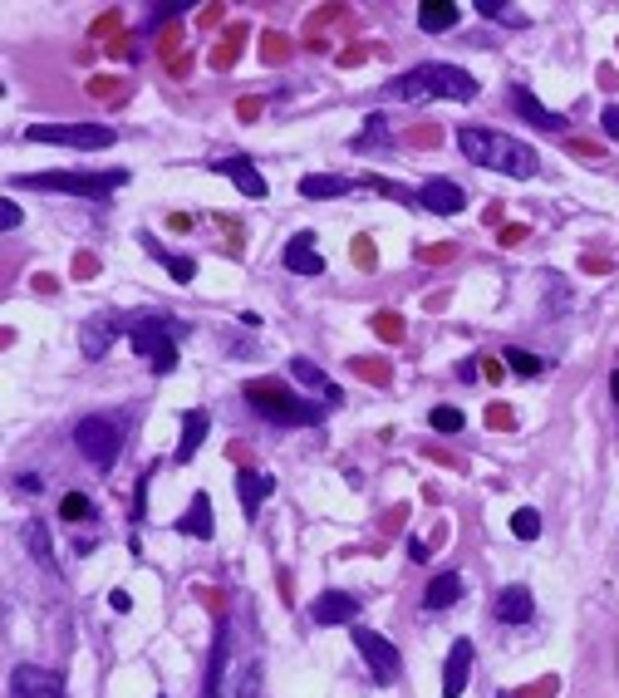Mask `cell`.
I'll return each mask as SVG.
<instances>
[{
  "instance_id": "obj_1",
  "label": "cell",
  "mask_w": 619,
  "mask_h": 698,
  "mask_svg": "<svg viewBox=\"0 0 619 698\" xmlns=\"http://www.w3.org/2000/svg\"><path fill=\"white\" fill-rule=\"evenodd\" d=\"M457 148H462L467 163H477V168H487V173L536 177V168H541L536 148H526L521 138L497 133V128H462V133H457Z\"/></svg>"
},
{
  "instance_id": "obj_2",
  "label": "cell",
  "mask_w": 619,
  "mask_h": 698,
  "mask_svg": "<svg viewBox=\"0 0 619 698\" xmlns=\"http://www.w3.org/2000/svg\"><path fill=\"white\" fill-rule=\"evenodd\" d=\"M384 94L389 99H408V104H423V99H472L477 94V79L467 74V69H457V64H443V59H428V64H413V69H403L394 74L389 84H384Z\"/></svg>"
},
{
  "instance_id": "obj_3",
  "label": "cell",
  "mask_w": 619,
  "mask_h": 698,
  "mask_svg": "<svg viewBox=\"0 0 619 698\" xmlns=\"http://www.w3.org/2000/svg\"><path fill=\"white\" fill-rule=\"evenodd\" d=\"M123 443H128V418L123 413H89L84 423H74V448L99 472H109L118 463Z\"/></svg>"
},
{
  "instance_id": "obj_4",
  "label": "cell",
  "mask_w": 619,
  "mask_h": 698,
  "mask_svg": "<svg viewBox=\"0 0 619 698\" xmlns=\"http://www.w3.org/2000/svg\"><path fill=\"white\" fill-rule=\"evenodd\" d=\"M246 404L256 408V413H266L271 423H281V428H305V423H320V413H325V408L305 404L300 394H290L285 384H266V379L246 384Z\"/></svg>"
},
{
  "instance_id": "obj_5",
  "label": "cell",
  "mask_w": 619,
  "mask_h": 698,
  "mask_svg": "<svg viewBox=\"0 0 619 698\" xmlns=\"http://www.w3.org/2000/svg\"><path fill=\"white\" fill-rule=\"evenodd\" d=\"M128 173H25V177H10V187H45V192H69V197H94L104 202L113 197V187H123Z\"/></svg>"
},
{
  "instance_id": "obj_6",
  "label": "cell",
  "mask_w": 619,
  "mask_h": 698,
  "mask_svg": "<svg viewBox=\"0 0 619 698\" xmlns=\"http://www.w3.org/2000/svg\"><path fill=\"white\" fill-rule=\"evenodd\" d=\"M25 143H55V148L99 153V148H113V128L109 123H30Z\"/></svg>"
},
{
  "instance_id": "obj_7",
  "label": "cell",
  "mask_w": 619,
  "mask_h": 698,
  "mask_svg": "<svg viewBox=\"0 0 619 698\" xmlns=\"http://www.w3.org/2000/svg\"><path fill=\"white\" fill-rule=\"evenodd\" d=\"M128 345L138 349L158 374H168L172 364H177V340H172V325L168 320H138L133 325V335H128Z\"/></svg>"
},
{
  "instance_id": "obj_8",
  "label": "cell",
  "mask_w": 619,
  "mask_h": 698,
  "mask_svg": "<svg viewBox=\"0 0 619 698\" xmlns=\"http://www.w3.org/2000/svg\"><path fill=\"white\" fill-rule=\"evenodd\" d=\"M354 649L364 654V664H369V674L379 679V684H398V674H403V659H398V644L384 640L379 630H364V625H354Z\"/></svg>"
},
{
  "instance_id": "obj_9",
  "label": "cell",
  "mask_w": 619,
  "mask_h": 698,
  "mask_svg": "<svg viewBox=\"0 0 619 698\" xmlns=\"http://www.w3.org/2000/svg\"><path fill=\"white\" fill-rule=\"evenodd\" d=\"M290 379H295V384H305V394H315L320 408H335L339 399H344V389H339V384L325 374V369H320V364H315V359H305V354H295V359H290Z\"/></svg>"
},
{
  "instance_id": "obj_10",
  "label": "cell",
  "mask_w": 619,
  "mask_h": 698,
  "mask_svg": "<svg viewBox=\"0 0 619 698\" xmlns=\"http://www.w3.org/2000/svg\"><path fill=\"white\" fill-rule=\"evenodd\" d=\"M413 202H418V207H428V212H438V217H452V212H462V207H467V192H462L452 177H428V182L413 192Z\"/></svg>"
},
{
  "instance_id": "obj_11",
  "label": "cell",
  "mask_w": 619,
  "mask_h": 698,
  "mask_svg": "<svg viewBox=\"0 0 619 698\" xmlns=\"http://www.w3.org/2000/svg\"><path fill=\"white\" fill-rule=\"evenodd\" d=\"M212 173L231 177L236 187H241V197H251V202H261L271 187H266V177L256 173V163L246 158V153H231V158H212Z\"/></svg>"
},
{
  "instance_id": "obj_12",
  "label": "cell",
  "mask_w": 619,
  "mask_h": 698,
  "mask_svg": "<svg viewBox=\"0 0 619 698\" xmlns=\"http://www.w3.org/2000/svg\"><path fill=\"white\" fill-rule=\"evenodd\" d=\"M10 698H64V684H59L55 669L25 664V669H15V679H10Z\"/></svg>"
},
{
  "instance_id": "obj_13",
  "label": "cell",
  "mask_w": 619,
  "mask_h": 698,
  "mask_svg": "<svg viewBox=\"0 0 619 698\" xmlns=\"http://www.w3.org/2000/svg\"><path fill=\"white\" fill-rule=\"evenodd\" d=\"M472 659H477L472 640H457L448 649V664H443V698H462V694H467V684H472Z\"/></svg>"
},
{
  "instance_id": "obj_14",
  "label": "cell",
  "mask_w": 619,
  "mask_h": 698,
  "mask_svg": "<svg viewBox=\"0 0 619 698\" xmlns=\"http://www.w3.org/2000/svg\"><path fill=\"white\" fill-rule=\"evenodd\" d=\"M310 620L325 625V630H330V625H354V620H359V600L344 595V590H325V595L310 605Z\"/></svg>"
},
{
  "instance_id": "obj_15",
  "label": "cell",
  "mask_w": 619,
  "mask_h": 698,
  "mask_svg": "<svg viewBox=\"0 0 619 698\" xmlns=\"http://www.w3.org/2000/svg\"><path fill=\"white\" fill-rule=\"evenodd\" d=\"M285 271H295V276H320L325 271V256L315 246V232H300L285 241Z\"/></svg>"
},
{
  "instance_id": "obj_16",
  "label": "cell",
  "mask_w": 619,
  "mask_h": 698,
  "mask_svg": "<svg viewBox=\"0 0 619 698\" xmlns=\"http://www.w3.org/2000/svg\"><path fill=\"white\" fill-rule=\"evenodd\" d=\"M271 487H276V482H271L266 472H251V467L236 472V497H241V512H246L251 522L261 517V502L271 497Z\"/></svg>"
},
{
  "instance_id": "obj_17",
  "label": "cell",
  "mask_w": 619,
  "mask_h": 698,
  "mask_svg": "<svg viewBox=\"0 0 619 698\" xmlns=\"http://www.w3.org/2000/svg\"><path fill=\"white\" fill-rule=\"evenodd\" d=\"M177 531H182L187 541H212V497H207V492H197V497L187 502V512L177 517Z\"/></svg>"
},
{
  "instance_id": "obj_18",
  "label": "cell",
  "mask_w": 619,
  "mask_h": 698,
  "mask_svg": "<svg viewBox=\"0 0 619 698\" xmlns=\"http://www.w3.org/2000/svg\"><path fill=\"white\" fill-rule=\"evenodd\" d=\"M531 615H536V600H531L526 585H507V590L497 595V620H502V625H526Z\"/></svg>"
},
{
  "instance_id": "obj_19",
  "label": "cell",
  "mask_w": 619,
  "mask_h": 698,
  "mask_svg": "<svg viewBox=\"0 0 619 698\" xmlns=\"http://www.w3.org/2000/svg\"><path fill=\"white\" fill-rule=\"evenodd\" d=\"M344 192H354V182L349 177H335V173H305L300 177V197L305 202H335Z\"/></svg>"
},
{
  "instance_id": "obj_20",
  "label": "cell",
  "mask_w": 619,
  "mask_h": 698,
  "mask_svg": "<svg viewBox=\"0 0 619 698\" xmlns=\"http://www.w3.org/2000/svg\"><path fill=\"white\" fill-rule=\"evenodd\" d=\"M457 20H462V10H457L452 0H428V5H418V30H423V35H448V30H457Z\"/></svg>"
},
{
  "instance_id": "obj_21",
  "label": "cell",
  "mask_w": 619,
  "mask_h": 698,
  "mask_svg": "<svg viewBox=\"0 0 619 698\" xmlns=\"http://www.w3.org/2000/svg\"><path fill=\"white\" fill-rule=\"evenodd\" d=\"M207 428H212V418H207V408H192V413H182V438H177V463H187L197 448H202V438H207Z\"/></svg>"
},
{
  "instance_id": "obj_22",
  "label": "cell",
  "mask_w": 619,
  "mask_h": 698,
  "mask_svg": "<svg viewBox=\"0 0 619 698\" xmlns=\"http://www.w3.org/2000/svg\"><path fill=\"white\" fill-rule=\"evenodd\" d=\"M511 99H516V114L526 118L531 128H546V133H561V128H565V118L551 114V109H541V99H536L531 89H516Z\"/></svg>"
},
{
  "instance_id": "obj_23",
  "label": "cell",
  "mask_w": 619,
  "mask_h": 698,
  "mask_svg": "<svg viewBox=\"0 0 619 698\" xmlns=\"http://www.w3.org/2000/svg\"><path fill=\"white\" fill-rule=\"evenodd\" d=\"M25 551L35 556V566H40L45 576H59V561H55V551H50V531H45V522H25Z\"/></svg>"
},
{
  "instance_id": "obj_24",
  "label": "cell",
  "mask_w": 619,
  "mask_h": 698,
  "mask_svg": "<svg viewBox=\"0 0 619 698\" xmlns=\"http://www.w3.org/2000/svg\"><path fill=\"white\" fill-rule=\"evenodd\" d=\"M457 600H462V576H457V571L433 576L428 590H423V605H428V610H448V605H457Z\"/></svg>"
},
{
  "instance_id": "obj_25",
  "label": "cell",
  "mask_w": 619,
  "mask_h": 698,
  "mask_svg": "<svg viewBox=\"0 0 619 698\" xmlns=\"http://www.w3.org/2000/svg\"><path fill=\"white\" fill-rule=\"evenodd\" d=\"M113 335H118V320H113V315H94V320L84 325V359H104V349L113 345Z\"/></svg>"
},
{
  "instance_id": "obj_26",
  "label": "cell",
  "mask_w": 619,
  "mask_h": 698,
  "mask_svg": "<svg viewBox=\"0 0 619 698\" xmlns=\"http://www.w3.org/2000/svg\"><path fill=\"white\" fill-rule=\"evenodd\" d=\"M226 620L217 625V640H212V659H207V694L202 698H222V679H226Z\"/></svg>"
},
{
  "instance_id": "obj_27",
  "label": "cell",
  "mask_w": 619,
  "mask_h": 698,
  "mask_svg": "<svg viewBox=\"0 0 619 698\" xmlns=\"http://www.w3.org/2000/svg\"><path fill=\"white\" fill-rule=\"evenodd\" d=\"M138 241L148 246V256H158V261L168 266V276H172V281H192V276H197V261H187V256H172V251H163V246H158V241H153L148 232L138 236Z\"/></svg>"
},
{
  "instance_id": "obj_28",
  "label": "cell",
  "mask_w": 619,
  "mask_h": 698,
  "mask_svg": "<svg viewBox=\"0 0 619 698\" xmlns=\"http://www.w3.org/2000/svg\"><path fill=\"white\" fill-rule=\"evenodd\" d=\"M428 423H433V433H443V438H452V433H462V408H448V404H438L433 413H428Z\"/></svg>"
},
{
  "instance_id": "obj_29",
  "label": "cell",
  "mask_w": 619,
  "mask_h": 698,
  "mask_svg": "<svg viewBox=\"0 0 619 698\" xmlns=\"http://www.w3.org/2000/svg\"><path fill=\"white\" fill-rule=\"evenodd\" d=\"M511 531H516L521 541H536V536H541V512H536V507H516V512H511Z\"/></svg>"
},
{
  "instance_id": "obj_30",
  "label": "cell",
  "mask_w": 619,
  "mask_h": 698,
  "mask_svg": "<svg viewBox=\"0 0 619 698\" xmlns=\"http://www.w3.org/2000/svg\"><path fill=\"white\" fill-rule=\"evenodd\" d=\"M507 364H511V374H521V379H536L541 374V359L526 354V349H507Z\"/></svg>"
},
{
  "instance_id": "obj_31",
  "label": "cell",
  "mask_w": 619,
  "mask_h": 698,
  "mask_svg": "<svg viewBox=\"0 0 619 698\" xmlns=\"http://www.w3.org/2000/svg\"><path fill=\"white\" fill-rule=\"evenodd\" d=\"M59 517H64V522H79V517H94V507H89L84 492H69V497L59 502Z\"/></svg>"
},
{
  "instance_id": "obj_32",
  "label": "cell",
  "mask_w": 619,
  "mask_h": 698,
  "mask_svg": "<svg viewBox=\"0 0 619 698\" xmlns=\"http://www.w3.org/2000/svg\"><path fill=\"white\" fill-rule=\"evenodd\" d=\"M477 10H482L487 20H511V25H521V10H516V5H502V0H477Z\"/></svg>"
},
{
  "instance_id": "obj_33",
  "label": "cell",
  "mask_w": 619,
  "mask_h": 698,
  "mask_svg": "<svg viewBox=\"0 0 619 698\" xmlns=\"http://www.w3.org/2000/svg\"><path fill=\"white\" fill-rule=\"evenodd\" d=\"M236 698H261V664H246V674H241V689Z\"/></svg>"
},
{
  "instance_id": "obj_34",
  "label": "cell",
  "mask_w": 619,
  "mask_h": 698,
  "mask_svg": "<svg viewBox=\"0 0 619 698\" xmlns=\"http://www.w3.org/2000/svg\"><path fill=\"white\" fill-rule=\"evenodd\" d=\"M0 227H5V232H15V227H20V207H15L10 197L0 202Z\"/></svg>"
},
{
  "instance_id": "obj_35",
  "label": "cell",
  "mask_w": 619,
  "mask_h": 698,
  "mask_svg": "<svg viewBox=\"0 0 619 698\" xmlns=\"http://www.w3.org/2000/svg\"><path fill=\"white\" fill-rule=\"evenodd\" d=\"M172 15H182V5H158V10H148V30L163 25V20H172Z\"/></svg>"
},
{
  "instance_id": "obj_36",
  "label": "cell",
  "mask_w": 619,
  "mask_h": 698,
  "mask_svg": "<svg viewBox=\"0 0 619 698\" xmlns=\"http://www.w3.org/2000/svg\"><path fill=\"white\" fill-rule=\"evenodd\" d=\"M487 423H492V428H511V408L492 404V408H487Z\"/></svg>"
},
{
  "instance_id": "obj_37",
  "label": "cell",
  "mask_w": 619,
  "mask_h": 698,
  "mask_svg": "<svg viewBox=\"0 0 619 698\" xmlns=\"http://www.w3.org/2000/svg\"><path fill=\"white\" fill-rule=\"evenodd\" d=\"M428 551H433V546H428L423 536H418V541H408V556H413V561H428Z\"/></svg>"
},
{
  "instance_id": "obj_38",
  "label": "cell",
  "mask_w": 619,
  "mask_h": 698,
  "mask_svg": "<svg viewBox=\"0 0 619 698\" xmlns=\"http://www.w3.org/2000/svg\"><path fill=\"white\" fill-rule=\"evenodd\" d=\"M605 133H610V138H619V109H605Z\"/></svg>"
},
{
  "instance_id": "obj_39",
  "label": "cell",
  "mask_w": 619,
  "mask_h": 698,
  "mask_svg": "<svg viewBox=\"0 0 619 698\" xmlns=\"http://www.w3.org/2000/svg\"><path fill=\"white\" fill-rule=\"evenodd\" d=\"M610 394H615V408H619V369L610 374Z\"/></svg>"
}]
</instances>
